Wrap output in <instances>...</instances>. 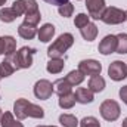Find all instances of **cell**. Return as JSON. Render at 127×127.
Wrapping results in <instances>:
<instances>
[{"label": "cell", "instance_id": "5bb4252c", "mask_svg": "<svg viewBox=\"0 0 127 127\" xmlns=\"http://www.w3.org/2000/svg\"><path fill=\"white\" fill-rule=\"evenodd\" d=\"M35 32H37L35 25H30V24H27V22H22V24L18 27V34H19L22 38H25V40H31L32 37L35 35Z\"/></svg>", "mask_w": 127, "mask_h": 127}, {"label": "cell", "instance_id": "f35d334b", "mask_svg": "<svg viewBox=\"0 0 127 127\" xmlns=\"http://www.w3.org/2000/svg\"><path fill=\"white\" fill-rule=\"evenodd\" d=\"M0 78H1V75H0Z\"/></svg>", "mask_w": 127, "mask_h": 127}, {"label": "cell", "instance_id": "52a82bcc", "mask_svg": "<svg viewBox=\"0 0 127 127\" xmlns=\"http://www.w3.org/2000/svg\"><path fill=\"white\" fill-rule=\"evenodd\" d=\"M53 93V84L49 80H38L34 86V95L37 99L46 100Z\"/></svg>", "mask_w": 127, "mask_h": 127}, {"label": "cell", "instance_id": "ffe728a7", "mask_svg": "<svg viewBox=\"0 0 127 127\" xmlns=\"http://www.w3.org/2000/svg\"><path fill=\"white\" fill-rule=\"evenodd\" d=\"M64 59L61 58H52L49 62H47V71L50 72V74H59L61 71L64 69Z\"/></svg>", "mask_w": 127, "mask_h": 127}, {"label": "cell", "instance_id": "d6a6232c", "mask_svg": "<svg viewBox=\"0 0 127 127\" xmlns=\"http://www.w3.org/2000/svg\"><path fill=\"white\" fill-rule=\"evenodd\" d=\"M0 55H3V44H1V38H0Z\"/></svg>", "mask_w": 127, "mask_h": 127}, {"label": "cell", "instance_id": "9a60e30c", "mask_svg": "<svg viewBox=\"0 0 127 127\" xmlns=\"http://www.w3.org/2000/svg\"><path fill=\"white\" fill-rule=\"evenodd\" d=\"M53 34H55V27L52 24H44L38 31V40L43 41V43H47V41L52 40Z\"/></svg>", "mask_w": 127, "mask_h": 127}, {"label": "cell", "instance_id": "ba28073f", "mask_svg": "<svg viewBox=\"0 0 127 127\" xmlns=\"http://www.w3.org/2000/svg\"><path fill=\"white\" fill-rule=\"evenodd\" d=\"M108 75L114 81H121L127 77V65L121 61H114L108 68Z\"/></svg>", "mask_w": 127, "mask_h": 127}, {"label": "cell", "instance_id": "3957f363", "mask_svg": "<svg viewBox=\"0 0 127 127\" xmlns=\"http://www.w3.org/2000/svg\"><path fill=\"white\" fill-rule=\"evenodd\" d=\"M34 53H35L34 49L28 47V46H24V47H21L15 55L9 56L7 59L12 61V64L15 65L16 69H19V68H30L31 64H32V55H34Z\"/></svg>", "mask_w": 127, "mask_h": 127}, {"label": "cell", "instance_id": "8fae6325", "mask_svg": "<svg viewBox=\"0 0 127 127\" xmlns=\"http://www.w3.org/2000/svg\"><path fill=\"white\" fill-rule=\"evenodd\" d=\"M99 52L102 55H111L114 52H117V35H106L103 37V40L99 43Z\"/></svg>", "mask_w": 127, "mask_h": 127}, {"label": "cell", "instance_id": "8d00e7d4", "mask_svg": "<svg viewBox=\"0 0 127 127\" xmlns=\"http://www.w3.org/2000/svg\"><path fill=\"white\" fill-rule=\"evenodd\" d=\"M37 127H56V126H37Z\"/></svg>", "mask_w": 127, "mask_h": 127}, {"label": "cell", "instance_id": "f1b7e54d", "mask_svg": "<svg viewBox=\"0 0 127 127\" xmlns=\"http://www.w3.org/2000/svg\"><path fill=\"white\" fill-rule=\"evenodd\" d=\"M89 24V16L86 15V13H78L77 16H75V19H74V25L77 27V28H83L84 25H87Z\"/></svg>", "mask_w": 127, "mask_h": 127}, {"label": "cell", "instance_id": "7402d4cb", "mask_svg": "<svg viewBox=\"0 0 127 127\" xmlns=\"http://www.w3.org/2000/svg\"><path fill=\"white\" fill-rule=\"evenodd\" d=\"M15 71H16V68H15V65L12 64L10 59H6V61L0 62V75H1V78L12 75Z\"/></svg>", "mask_w": 127, "mask_h": 127}, {"label": "cell", "instance_id": "cb8c5ba5", "mask_svg": "<svg viewBox=\"0 0 127 127\" xmlns=\"http://www.w3.org/2000/svg\"><path fill=\"white\" fill-rule=\"evenodd\" d=\"M18 18V15L15 13V10L12 7H4L0 10V21L3 22H12Z\"/></svg>", "mask_w": 127, "mask_h": 127}, {"label": "cell", "instance_id": "8992f818", "mask_svg": "<svg viewBox=\"0 0 127 127\" xmlns=\"http://www.w3.org/2000/svg\"><path fill=\"white\" fill-rule=\"evenodd\" d=\"M12 9L18 16L21 15H30L34 12H38V6L35 0H15Z\"/></svg>", "mask_w": 127, "mask_h": 127}, {"label": "cell", "instance_id": "7a4b0ae2", "mask_svg": "<svg viewBox=\"0 0 127 127\" xmlns=\"http://www.w3.org/2000/svg\"><path fill=\"white\" fill-rule=\"evenodd\" d=\"M72 44H74V37H72V34L65 32L62 35H59L58 40H55V41L49 46V49H47V56H49L50 59H52V58H61Z\"/></svg>", "mask_w": 127, "mask_h": 127}, {"label": "cell", "instance_id": "d4e9b609", "mask_svg": "<svg viewBox=\"0 0 127 127\" xmlns=\"http://www.w3.org/2000/svg\"><path fill=\"white\" fill-rule=\"evenodd\" d=\"M59 123L64 127H77L78 126V120L74 115H71V114H62L59 117Z\"/></svg>", "mask_w": 127, "mask_h": 127}, {"label": "cell", "instance_id": "44dd1931", "mask_svg": "<svg viewBox=\"0 0 127 127\" xmlns=\"http://www.w3.org/2000/svg\"><path fill=\"white\" fill-rule=\"evenodd\" d=\"M65 78H66V81H68L71 86H78V84L83 83V80H84V74H83L81 71L75 69V71L68 72V75H66Z\"/></svg>", "mask_w": 127, "mask_h": 127}, {"label": "cell", "instance_id": "277c9868", "mask_svg": "<svg viewBox=\"0 0 127 127\" xmlns=\"http://www.w3.org/2000/svg\"><path fill=\"white\" fill-rule=\"evenodd\" d=\"M99 111H100L102 118H105L106 121H115L120 117V112H121L120 105L115 100H112V99L103 100L102 105H100V108H99Z\"/></svg>", "mask_w": 127, "mask_h": 127}, {"label": "cell", "instance_id": "7c38bea8", "mask_svg": "<svg viewBox=\"0 0 127 127\" xmlns=\"http://www.w3.org/2000/svg\"><path fill=\"white\" fill-rule=\"evenodd\" d=\"M1 38V44H3V55L4 56H12L13 52L16 50V40L10 35H3Z\"/></svg>", "mask_w": 127, "mask_h": 127}, {"label": "cell", "instance_id": "30bf717a", "mask_svg": "<svg viewBox=\"0 0 127 127\" xmlns=\"http://www.w3.org/2000/svg\"><path fill=\"white\" fill-rule=\"evenodd\" d=\"M86 7L89 10V16L93 19H100L105 10V0H86Z\"/></svg>", "mask_w": 127, "mask_h": 127}, {"label": "cell", "instance_id": "f546056e", "mask_svg": "<svg viewBox=\"0 0 127 127\" xmlns=\"http://www.w3.org/2000/svg\"><path fill=\"white\" fill-rule=\"evenodd\" d=\"M24 18H25L24 22H27L30 25H37L41 19V15H40V12H34V13H30V15H25Z\"/></svg>", "mask_w": 127, "mask_h": 127}, {"label": "cell", "instance_id": "2e32d148", "mask_svg": "<svg viewBox=\"0 0 127 127\" xmlns=\"http://www.w3.org/2000/svg\"><path fill=\"white\" fill-rule=\"evenodd\" d=\"M80 31H81V35H83L84 40L92 41V40H95L96 35H97V27H96L95 24L89 22L87 25H84L83 28H80Z\"/></svg>", "mask_w": 127, "mask_h": 127}, {"label": "cell", "instance_id": "e575fe53", "mask_svg": "<svg viewBox=\"0 0 127 127\" xmlns=\"http://www.w3.org/2000/svg\"><path fill=\"white\" fill-rule=\"evenodd\" d=\"M4 3H6V0H0V6H3Z\"/></svg>", "mask_w": 127, "mask_h": 127}, {"label": "cell", "instance_id": "6da1fadb", "mask_svg": "<svg viewBox=\"0 0 127 127\" xmlns=\"http://www.w3.org/2000/svg\"><path fill=\"white\" fill-rule=\"evenodd\" d=\"M13 112H15L18 120H24L27 117H32V118H43L44 117L43 108H40L38 105H34V103L28 102L27 99H22V97L15 100Z\"/></svg>", "mask_w": 127, "mask_h": 127}, {"label": "cell", "instance_id": "e0dca14e", "mask_svg": "<svg viewBox=\"0 0 127 127\" xmlns=\"http://www.w3.org/2000/svg\"><path fill=\"white\" fill-rule=\"evenodd\" d=\"M105 89V80L100 75H93L89 80V90H92L93 93H99Z\"/></svg>", "mask_w": 127, "mask_h": 127}, {"label": "cell", "instance_id": "484cf974", "mask_svg": "<svg viewBox=\"0 0 127 127\" xmlns=\"http://www.w3.org/2000/svg\"><path fill=\"white\" fill-rule=\"evenodd\" d=\"M117 53H127V34L121 32L117 35Z\"/></svg>", "mask_w": 127, "mask_h": 127}, {"label": "cell", "instance_id": "603a6c76", "mask_svg": "<svg viewBox=\"0 0 127 127\" xmlns=\"http://www.w3.org/2000/svg\"><path fill=\"white\" fill-rule=\"evenodd\" d=\"M1 127H24L22 123L16 121L12 115V112H4L3 117H1V121H0Z\"/></svg>", "mask_w": 127, "mask_h": 127}, {"label": "cell", "instance_id": "ac0fdd59", "mask_svg": "<svg viewBox=\"0 0 127 127\" xmlns=\"http://www.w3.org/2000/svg\"><path fill=\"white\" fill-rule=\"evenodd\" d=\"M71 84L66 81V78H59V80H56L55 81V84H53V92H56L58 95H66V93H69L71 92Z\"/></svg>", "mask_w": 127, "mask_h": 127}, {"label": "cell", "instance_id": "5b68a950", "mask_svg": "<svg viewBox=\"0 0 127 127\" xmlns=\"http://www.w3.org/2000/svg\"><path fill=\"white\" fill-rule=\"evenodd\" d=\"M100 19L105 24L117 25V24H121V22L126 21V12L121 10V9H118V7H105Z\"/></svg>", "mask_w": 127, "mask_h": 127}, {"label": "cell", "instance_id": "4fadbf2b", "mask_svg": "<svg viewBox=\"0 0 127 127\" xmlns=\"http://www.w3.org/2000/svg\"><path fill=\"white\" fill-rule=\"evenodd\" d=\"M74 95H75V100L80 102V103H90V102H93V92L89 90V89L78 87Z\"/></svg>", "mask_w": 127, "mask_h": 127}, {"label": "cell", "instance_id": "4316f807", "mask_svg": "<svg viewBox=\"0 0 127 127\" xmlns=\"http://www.w3.org/2000/svg\"><path fill=\"white\" fill-rule=\"evenodd\" d=\"M58 12H59V15L64 16V18H68V16H71L72 15V12H74V6L68 1V3H65L62 6H59L58 7Z\"/></svg>", "mask_w": 127, "mask_h": 127}, {"label": "cell", "instance_id": "1f68e13d", "mask_svg": "<svg viewBox=\"0 0 127 127\" xmlns=\"http://www.w3.org/2000/svg\"><path fill=\"white\" fill-rule=\"evenodd\" d=\"M49 4H56V6H62L65 3H68V0H44Z\"/></svg>", "mask_w": 127, "mask_h": 127}, {"label": "cell", "instance_id": "83f0119b", "mask_svg": "<svg viewBox=\"0 0 127 127\" xmlns=\"http://www.w3.org/2000/svg\"><path fill=\"white\" fill-rule=\"evenodd\" d=\"M78 124H80V127H100V123L95 117H84Z\"/></svg>", "mask_w": 127, "mask_h": 127}, {"label": "cell", "instance_id": "d590c367", "mask_svg": "<svg viewBox=\"0 0 127 127\" xmlns=\"http://www.w3.org/2000/svg\"><path fill=\"white\" fill-rule=\"evenodd\" d=\"M1 117H3V112H1V109H0V121H1Z\"/></svg>", "mask_w": 127, "mask_h": 127}, {"label": "cell", "instance_id": "4dcf8cb0", "mask_svg": "<svg viewBox=\"0 0 127 127\" xmlns=\"http://www.w3.org/2000/svg\"><path fill=\"white\" fill-rule=\"evenodd\" d=\"M120 97L123 99V102L127 105V86H124V87L120 89Z\"/></svg>", "mask_w": 127, "mask_h": 127}, {"label": "cell", "instance_id": "d6986e66", "mask_svg": "<svg viewBox=\"0 0 127 127\" xmlns=\"http://www.w3.org/2000/svg\"><path fill=\"white\" fill-rule=\"evenodd\" d=\"M75 102H77V100H75V95H74L72 92L59 96V106H61L62 109H71Z\"/></svg>", "mask_w": 127, "mask_h": 127}, {"label": "cell", "instance_id": "9c48e42d", "mask_svg": "<svg viewBox=\"0 0 127 127\" xmlns=\"http://www.w3.org/2000/svg\"><path fill=\"white\" fill-rule=\"evenodd\" d=\"M78 71H81L84 75H99L102 71V65L95 59H84L78 64Z\"/></svg>", "mask_w": 127, "mask_h": 127}, {"label": "cell", "instance_id": "836d02e7", "mask_svg": "<svg viewBox=\"0 0 127 127\" xmlns=\"http://www.w3.org/2000/svg\"><path fill=\"white\" fill-rule=\"evenodd\" d=\"M123 127H127V118H124V121H123Z\"/></svg>", "mask_w": 127, "mask_h": 127}, {"label": "cell", "instance_id": "74e56055", "mask_svg": "<svg viewBox=\"0 0 127 127\" xmlns=\"http://www.w3.org/2000/svg\"><path fill=\"white\" fill-rule=\"evenodd\" d=\"M126 21H127V10H126Z\"/></svg>", "mask_w": 127, "mask_h": 127}]
</instances>
